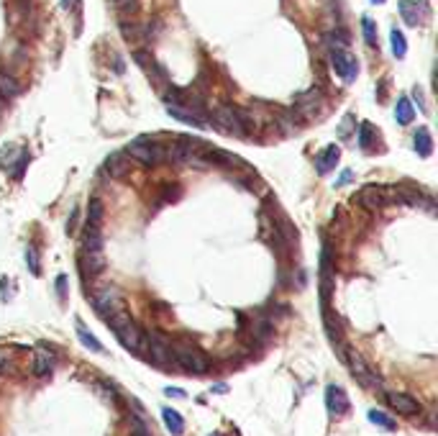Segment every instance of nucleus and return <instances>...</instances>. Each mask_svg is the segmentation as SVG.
I'll return each mask as SVG.
<instances>
[{"mask_svg": "<svg viewBox=\"0 0 438 436\" xmlns=\"http://www.w3.org/2000/svg\"><path fill=\"white\" fill-rule=\"evenodd\" d=\"M108 326L113 328V334L119 336V342L126 349H131V352H139L143 346V334L141 328L136 326L134 319L128 316L126 310H119V313H113L108 319Z\"/></svg>", "mask_w": 438, "mask_h": 436, "instance_id": "obj_1", "label": "nucleus"}, {"mask_svg": "<svg viewBox=\"0 0 438 436\" xmlns=\"http://www.w3.org/2000/svg\"><path fill=\"white\" fill-rule=\"evenodd\" d=\"M213 124H216L220 131L234 134V136H244L246 128L252 126L249 113L241 108H234V106H220V108L213 110Z\"/></svg>", "mask_w": 438, "mask_h": 436, "instance_id": "obj_2", "label": "nucleus"}, {"mask_svg": "<svg viewBox=\"0 0 438 436\" xmlns=\"http://www.w3.org/2000/svg\"><path fill=\"white\" fill-rule=\"evenodd\" d=\"M126 154L131 160L141 162V165H159V162H164V146L159 142H154V139H146V136L128 144Z\"/></svg>", "mask_w": 438, "mask_h": 436, "instance_id": "obj_3", "label": "nucleus"}, {"mask_svg": "<svg viewBox=\"0 0 438 436\" xmlns=\"http://www.w3.org/2000/svg\"><path fill=\"white\" fill-rule=\"evenodd\" d=\"M354 203H359V206L367 210L385 208L387 203H395V187H387V185H367V187H362V190L354 195Z\"/></svg>", "mask_w": 438, "mask_h": 436, "instance_id": "obj_4", "label": "nucleus"}, {"mask_svg": "<svg viewBox=\"0 0 438 436\" xmlns=\"http://www.w3.org/2000/svg\"><path fill=\"white\" fill-rule=\"evenodd\" d=\"M172 360L177 362L182 369L193 372V375H202V372L208 369V357H205L198 346H190V344L172 346Z\"/></svg>", "mask_w": 438, "mask_h": 436, "instance_id": "obj_5", "label": "nucleus"}, {"mask_svg": "<svg viewBox=\"0 0 438 436\" xmlns=\"http://www.w3.org/2000/svg\"><path fill=\"white\" fill-rule=\"evenodd\" d=\"M331 62H333L336 75L344 77L346 83H354L359 75V62L351 51H346L344 47H331Z\"/></svg>", "mask_w": 438, "mask_h": 436, "instance_id": "obj_6", "label": "nucleus"}, {"mask_svg": "<svg viewBox=\"0 0 438 436\" xmlns=\"http://www.w3.org/2000/svg\"><path fill=\"white\" fill-rule=\"evenodd\" d=\"M93 305L103 319H110L113 313L123 310V298H121V293L116 287H100V290L93 295Z\"/></svg>", "mask_w": 438, "mask_h": 436, "instance_id": "obj_7", "label": "nucleus"}, {"mask_svg": "<svg viewBox=\"0 0 438 436\" xmlns=\"http://www.w3.org/2000/svg\"><path fill=\"white\" fill-rule=\"evenodd\" d=\"M344 360H346V364H349V369H351V375H354L364 387H379V378L377 375H371L369 367L364 364V360L359 357V354L344 352Z\"/></svg>", "mask_w": 438, "mask_h": 436, "instance_id": "obj_8", "label": "nucleus"}, {"mask_svg": "<svg viewBox=\"0 0 438 436\" xmlns=\"http://www.w3.org/2000/svg\"><path fill=\"white\" fill-rule=\"evenodd\" d=\"M400 16L405 18L408 26H423L428 21V6L426 3H415V0H400Z\"/></svg>", "mask_w": 438, "mask_h": 436, "instance_id": "obj_9", "label": "nucleus"}, {"mask_svg": "<svg viewBox=\"0 0 438 436\" xmlns=\"http://www.w3.org/2000/svg\"><path fill=\"white\" fill-rule=\"evenodd\" d=\"M134 62L139 65V67L146 72V75L152 77V83H157V85H167V75H164V69L154 62V57L149 54V51H134Z\"/></svg>", "mask_w": 438, "mask_h": 436, "instance_id": "obj_10", "label": "nucleus"}, {"mask_svg": "<svg viewBox=\"0 0 438 436\" xmlns=\"http://www.w3.org/2000/svg\"><path fill=\"white\" fill-rule=\"evenodd\" d=\"M385 401H387L397 413H403V416H418V413H421V403L405 393H392V390H389V393H385Z\"/></svg>", "mask_w": 438, "mask_h": 436, "instance_id": "obj_11", "label": "nucleus"}, {"mask_svg": "<svg viewBox=\"0 0 438 436\" xmlns=\"http://www.w3.org/2000/svg\"><path fill=\"white\" fill-rule=\"evenodd\" d=\"M320 103H323V95H320V90H318V87H310L308 92H300V95L295 98V113H300V116H305V118H310Z\"/></svg>", "mask_w": 438, "mask_h": 436, "instance_id": "obj_12", "label": "nucleus"}, {"mask_svg": "<svg viewBox=\"0 0 438 436\" xmlns=\"http://www.w3.org/2000/svg\"><path fill=\"white\" fill-rule=\"evenodd\" d=\"M326 408L331 416H344L349 411V398H346L344 387L328 385L326 387Z\"/></svg>", "mask_w": 438, "mask_h": 436, "instance_id": "obj_13", "label": "nucleus"}, {"mask_svg": "<svg viewBox=\"0 0 438 436\" xmlns=\"http://www.w3.org/2000/svg\"><path fill=\"white\" fill-rule=\"evenodd\" d=\"M103 169H105V175L110 177H123L128 169H131V157H128L126 151H113L108 160H105Z\"/></svg>", "mask_w": 438, "mask_h": 436, "instance_id": "obj_14", "label": "nucleus"}, {"mask_svg": "<svg viewBox=\"0 0 438 436\" xmlns=\"http://www.w3.org/2000/svg\"><path fill=\"white\" fill-rule=\"evenodd\" d=\"M54 369V352L46 346H36L34 352V375L36 378H46Z\"/></svg>", "mask_w": 438, "mask_h": 436, "instance_id": "obj_15", "label": "nucleus"}, {"mask_svg": "<svg viewBox=\"0 0 438 436\" xmlns=\"http://www.w3.org/2000/svg\"><path fill=\"white\" fill-rule=\"evenodd\" d=\"M149 354H152V362H157V364H169L172 362V346L157 334L149 336Z\"/></svg>", "mask_w": 438, "mask_h": 436, "instance_id": "obj_16", "label": "nucleus"}, {"mask_svg": "<svg viewBox=\"0 0 438 436\" xmlns=\"http://www.w3.org/2000/svg\"><path fill=\"white\" fill-rule=\"evenodd\" d=\"M161 419H164V426H167V431L172 436H182V434H185V419H182V416H179L175 408L164 405V408H161Z\"/></svg>", "mask_w": 438, "mask_h": 436, "instance_id": "obj_17", "label": "nucleus"}, {"mask_svg": "<svg viewBox=\"0 0 438 436\" xmlns=\"http://www.w3.org/2000/svg\"><path fill=\"white\" fill-rule=\"evenodd\" d=\"M18 95H21V85H18L16 77L8 75V72H0V98L3 101H13Z\"/></svg>", "mask_w": 438, "mask_h": 436, "instance_id": "obj_18", "label": "nucleus"}, {"mask_svg": "<svg viewBox=\"0 0 438 436\" xmlns=\"http://www.w3.org/2000/svg\"><path fill=\"white\" fill-rule=\"evenodd\" d=\"M338 160H341V149H338V146H328V149L318 157V172L320 175H328L331 169L338 165Z\"/></svg>", "mask_w": 438, "mask_h": 436, "instance_id": "obj_19", "label": "nucleus"}, {"mask_svg": "<svg viewBox=\"0 0 438 436\" xmlns=\"http://www.w3.org/2000/svg\"><path fill=\"white\" fill-rule=\"evenodd\" d=\"M80 265H82L85 275H98L103 269V265H105V260H103V252H82Z\"/></svg>", "mask_w": 438, "mask_h": 436, "instance_id": "obj_20", "label": "nucleus"}, {"mask_svg": "<svg viewBox=\"0 0 438 436\" xmlns=\"http://www.w3.org/2000/svg\"><path fill=\"white\" fill-rule=\"evenodd\" d=\"M82 252H103V234H100V226H87V231H85Z\"/></svg>", "mask_w": 438, "mask_h": 436, "instance_id": "obj_21", "label": "nucleus"}, {"mask_svg": "<svg viewBox=\"0 0 438 436\" xmlns=\"http://www.w3.org/2000/svg\"><path fill=\"white\" fill-rule=\"evenodd\" d=\"M395 118H397V124L400 126H408L410 121L415 118V108H413V103L408 101V98H400L395 106Z\"/></svg>", "mask_w": 438, "mask_h": 436, "instance_id": "obj_22", "label": "nucleus"}, {"mask_svg": "<svg viewBox=\"0 0 438 436\" xmlns=\"http://www.w3.org/2000/svg\"><path fill=\"white\" fill-rule=\"evenodd\" d=\"M415 151H418L421 157H430V151H433V139H430L428 128H418V131H415Z\"/></svg>", "mask_w": 438, "mask_h": 436, "instance_id": "obj_23", "label": "nucleus"}, {"mask_svg": "<svg viewBox=\"0 0 438 436\" xmlns=\"http://www.w3.org/2000/svg\"><path fill=\"white\" fill-rule=\"evenodd\" d=\"M77 336H80V342H82V344L87 346L90 352H103V344L98 342V339H95L93 334H90V331H87V328L82 326V321H77Z\"/></svg>", "mask_w": 438, "mask_h": 436, "instance_id": "obj_24", "label": "nucleus"}, {"mask_svg": "<svg viewBox=\"0 0 438 436\" xmlns=\"http://www.w3.org/2000/svg\"><path fill=\"white\" fill-rule=\"evenodd\" d=\"M389 42H392V54H395L397 59H403L405 54H408V44H405L403 31L392 28V31H389Z\"/></svg>", "mask_w": 438, "mask_h": 436, "instance_id": "obj_25", "label": "nucleus"}, {"mask_svg": "<svg viewBox=\"0 0 438 436\" xmlns=\"http://www.w3.org/2000/svg\"><path fill=\"white\" fill-rule=\"evenodd\" d=\"M21 154V149H18L16 144H6L3 149H0V165H3V169H10L13 165H16V157Z\"/></svg>", "mask_w": 438, "mask_h": 436, "instance_id": "obj_26", "label": "nucleus"}, {"mask_svg": "<svg viewBox=\"0 0 438 436\" xmlns=\"http://www.w3.org/2000/svg\"><path fill=\"white\" fill-rule=\"evenodd\" d=\"M103 224V203L98 198L90 201L87 206V226H100Z\"/></svg>", "mask_w": 438, "mask_h": 436, "instance_id": "obj_27", "label": "nucleus"}, {"mask_svg": "<svg viewBox=\"0 0 438 436\" xmlns=\"http://www.w3.org/2000/svg\"><path fill=\"white\" fill-rule=\"evenodd\" d=\"M369 421L377 428H385V431H395V428H397L395 421L389 419L387 413H382V411H369Z\"/></svg>", "mask_w": 438, "mask_h": 436, "instance_id": "obj_28", "label": "nucleus"}, {"mask_svg": "<svg viewBox=\"0 0 438 436\" xmlns=\"http://www.w3.org/2000/svg\"><path fill=\"white\" fill-rule=\"evenodd\" d=\"M362 28H364V39H367V44H369V47H377V26H374V21H371L369 16L362 18Z\"/></svg>", "mask_w": 438, "mask_h": 436, "instance_id": "obj_29", "label": "nucleus"}, {"mask_svg": "<svg viewBox=\"0 0 438 436\" xmlns=\"http://www.w3.org/2000/svg\"><path fill=\"white\" fill-rule=\"evenodd\" d=\"M371 139H374L371 124H362V126H359V146H362V149H371Z\"/></svg>", "mask_w": 438, "mask_h": 436, "instance_id": "obj_30", "label": "nucleus"}, {"mask_svg": "<svg viewBox=\"0 0 438 436\" xmlns=\"http://www.w3.org/2000/svg\"><path fill=\"white\" fill-rule=\"evenodd\" d=\"M26 265H28V269H31L34 275H39V272H42V267H39V257H36L34 246H28V249H26Z\"/></svg>", "mask_w": 438, "mask_h": 436, "instance_id": "obj_31", "label": "nucleus"}, {"mask_svg": "<svg viewBox=\"0 0 438 436\" xmlns=\"http://www.w3.org/2000/svg\"><path fill=\"white\" fill-rule=\"evenodd\" d=\"M131 436H152L149 428H146V424H143V419H139V416L131 419Z\"/></svg>", "mask_w": 438, "mask_h": 436, "instance_id": "obj_32", "label": "nucleus"}, {"mask_svg": "<svg viewBox=\"0 0 438 436\" xmlns=\"http://www.w3.org/2000/svg\"><path fill=\"white\" fill-rule=\"evenodd\" d=\"M121 34L126 36V39H141V31H139V26L136 24H131L128 26V21H123V24H121Z\"/></svg>", "mask_w": 438, "mask_h": 436, "instance_id": "obj_33", "label": "nucleus"}, {"mask_svg": "<svg viewBox=\"0 0 438 436\" xmlns=\"http://www.w3.org/2000/svg\"><path fill=\"white\" fill-rule=\"evenodd\" d=\"M57 293H60L62 301L67 298V275H60V277H57Z\"/></svg>", "mask_w": 438, "mask_h": 436, "instance_id": "obj_34", "label": "nucleus"}, {"mask_svg": "<svg viewBox=\"0 0 438 436\" xmlns=\"http://www.w3.org/2000/svg\"><path fill=\"white\" fill-rule=\"evenodd\" d=\"M136 3L139 0H113V6L121 10H136Z\"/></svg>", "mask_w": 438, "mask_h": 436, "instance_id": "obj_35", "label": "nucleus"}, {"mask_svg": "<svg viewBox=\"0 0 438 436\" xmlns=\"http://www.w3.org/2000/svg\"><path fill=\"white\" fill-rule=\"evenodd\" d=\"M164 395H169V398H185V390H179V387H164Z\"/></svg>", "mask_w": 438, "mask_h": 436, "instance_id": "obj_36", "label": "nucleus"}, {"mask_svg": "<svg viewBox=\"0 0 438 436\" xmlns=\"http://www.w3.org/2000/svg\"><path fill=\"white\" fill-rule=\"evenodd\" d=\"M77 216H80V213H72V218H69V224H67V234H75V226H77Z\"/></svg>", "mask_w": 438, "mask_h": 436, "instance_id": "obj_37", "label": "nucleus"}, {"mask_svg": "<svg viewBox=\"0 0 438 436\" xmlns=\"http://www.w3.org/2000/svg\"><path fill=\"white\" fill-rule=\"evenodd\" d=\"M413 95H415V101H418V106H421V110H426V103H423V92L418 90V87H415Z\"/></svg>", "mask_w": 438, "mask_h": 436, "instance_id": "obj_38", "label": "nucleus"}, {"mask_svg": "<svg viewBox=\"0 0 438 436\" xmlns=\"http://www.w3.org/2000/svg\"><path fill=\"white\" fill-rule=\"evenodd\" d=\"M349 180H351V172H344V175H341V177H338V187H341V185H346V183H349Z\"/></svg>", "mask_w": 438, "mask_h": 436, "instance_id": "obj_39", "label": "nucleus"}, {"mask_svg": "<svg viewBox=\"0 0 438 436\" xmlns=\"http://www.w3.org/2000/svg\"><path fill=\"white\" fill-rule=\"evenodd\" d=\"M3 367H6V354L0 352V369H3Z\"/></svg>", "mask_w": 438, "mask_h": 436, "instance_id": "obj_40", "label": "nucleus"}, {"mask_svg": "<svg viewBox=\"0 0 438 436\" xmlns=\"http://www.w3.org/2000/svg\"><path fill=\"white\" fill-rule=\"evenodd\" d=\"M371 3H374V6H382V3H385V0H371Z\"/></svg>", "mask_w": 438, "mask_h": 436, "instance_id": "obj_41", "label": "nucleus"}]
</instances>
